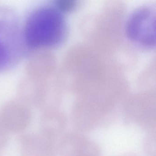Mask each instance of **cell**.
<instances>
[{
	"label": "cell",
	"instance_id": "cell-1",
	"mask_svg": "<svg viewBox=\"0 0 156 156\" xmlns=\"http://www.w3.org/2000/svg\"><path fill=\"white\" fill-rule=\"evenodd\" d=\"M66 33V25L57 7L40 6L28 15L22 27L25 49L54 48L62 43Z\"/></svg>",
	"mask_w": 156,
	"mask_h": 156
},
{
	"label": "cell",
	"instance_id": "cell-2",
	"mask_svg": "<svg viewBox=\"0 0 156 156\" xmlns=\"http://www.w3.org/2000/svg\"><path fill=\"white\" fill-rule=\"evenodd\" d=\"M25 51L18 14L10 8L0 6V73L16 66Z\"/></svg>",
	"mask_w": 156,
	"mask_h": 156
},
{
	"label": "cell",
	"instance_id": "cell-3",
	"mask_svg": "<svg viewBox=\"0 0 156 156\" xmlns=\"http://www.w3.org/2000/svg\"><path fill=\"white\" fill-rule=\"evenodd\" d=\"M103 103H81L76 106L71 114L72 123L80 132H88L113 119L115 114Z\"/></svg>",
	"mask_w": 156,
	"mask_h": 156
},
{
	"label": "cell",
	"instance_id": "cell-4",
	"mask_svg": "<svg viewBox=\"0 0 156 156\" xmlns=\"http://www.w3.org/2000/svg\"><path fill=\"white\" fill-rule=\"evenodd\" d=\"M155 14L153 10L142 8L135 12L129 20L127 33L135 42L147 47L155 44Z\"/></svg>",
	"mask_w": 156,
	"mask_h": 156
},
{
	"label": "cell",
	"instance_id": "cell-5",
	"mask_svg": "<svg viewBox=\"0 0 156 156\" xmlns=\"http://www.w3.org/2000/svg\"><path fill=\"white\" fill-rule=\"evenodd\" d=\"M143 149L146 156H156V136L151 131L146 136L143 142Z\"/></svg>",
	"mask_w": 156,
	"mask_h": 156
},
{
	"label": "cell",
	"instance_id": "cell-6",
	"mask_svg": "<svg viewBox=\"0 0 156 156\" xmlns=\"http://www.w3.org/2000/svg\"><path fill=\"white\" fill-rule=\"evenodd\" d=\"M119 156H139L138 155L133 153H125L121 154Z\"/></svg>",
	"mask_w": 156,
	"mask_h": 156
}]
</instances>
